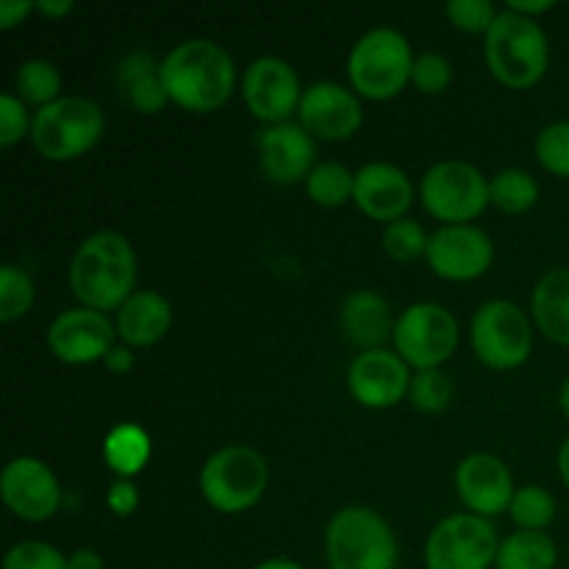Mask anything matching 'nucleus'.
Listing matches in <instances>:
<instances>
[{
  "label": "nucleus",
  "mask_w": 569,
  "mask_h": 569,
  "mask_svg": "<svg viewBox=\"0 0 569 569\" xmlns=\"http://www.w3.org/2000/svg\"><path fill=\"white\" fill-rule=\"evenodd\" d=\"M161 78L172 103L187 111H214L237 87V64L214 39H183L161 59Z\"/></svg>",
  "instance_id": "f257e3e1"
},
{
  "label": "nucleus",
  "mask_w": 569,
  "mask_h": 569,
  "mask_svg": "<svg viewBox=\"0 0 569 569\" xmlns=\"http://www.w3.org/2000/svg\"><path fill=\"white\" fill-rule=\"evenodd\" d=\"M137 283L133 244L117 231H98L78 244L70 261V287L87 309L111 311L126 303Z\"/></svg>",
  "instance_id": "f03ea898"
},
{
  "label": "nucleus",
  "mask_w": 569,
  "mask_h": 569,
  "mask_svg": "<svg viewBox=\"0 0 569 569\" xmlns=\"http://www.w3.org/2000/svg\"><path fill=\"white\" fill-rule=\"evenodd\" d=\"M483 56L500 83L511 89H528L545 76L550 61L548 37L531 17L503 9L483 37Z\"/></svg>",
  "instance_id": "7ed1b4c3"
},
{
  "label": "nucleus",
  "mask_w": 569,
  "mask_h": 569,
  "mask_svg": "<svg viewBox=\"0 0 569 569\" xmlns=\"http://www.w3.org/2000/svg\"><path fill=\"white\" fill-rule=\"evenodd\" d=\"M328 569H398L400 550L392 528L367 506H348L326 528Z\"/></svg>",
  "instance_id": "20e7f679"
},
{
  "label": "nucleus",
  "mask_w": 569,
  "mask_h": 569,
  "mask_svg": "<svg viewBox=\"0 0 569 569\" xmlns=\"http://www.w3.org/2000/svg\"><path fill=\"white\" fill-rule=\"evenodd\" d=\"M103 111L83 94H61L31 117V142L48 161H72L103 137Z\"/></svg>",
  "instance_id": "39448f33"
},
{
  "label": "nucleus",
  "mask_w": 569,
  "mask_h": 569,
  "mask_svg": "<svg viewBox=\"0 0 569 569\" xmlns=\"http://www.w3.org/2000/svg\"><path fill=\"white\" fill-rule=\"evenodd\" d=\"M267 483H270L267 459L248 445H228L217 450L200 470V492L211 509L222 515L253 509L264 498Z\"/></svg>",
  "instance_id": "423d86ee"
},
{
  "label": "nucleus",
  "mask_w": 569,
  "mask_h": 569,
  "mask_svg": "<svg viewBox=\"0 0 569 569\" xmlns=\"http://www.w3.org/2000/svg\"><path fill=\"white\" fill-rule=\"evenodd\" d=\"M411 53L409 39L395 28H372L348 56V78L356 94L370 100H389L411 81Z\"/></svg>",
  "instance_id": "0eeeda50"
},
{
  "label": "nucleus",
  "mask_w": 569,
  "mask_h": 569,
  "mask_svg": "<svg viewBox=\"0 0 569 569\" xmlns=\"http://www.w3.org/2000/svg\"><path fill=\"white\" fill-rule=\"evenodd\" d=\"M472 350L492 370H515L533 350V328L526 311L509 300H489L472 315Z\"/></svg>",
  "instance_id": "6e6552de"
},
{
  "label": "nucleus",
  "mask_w": 569,
  "mask_h": 569,
  "mask_svg": "<svg viewBox=\"0 0 569 569\" xmlns=\"http://www.w3.org/2000/svg\"><path fill=\"white\" fill-rule=\"evenodd\" d=\"M420 198L428 214L445 226H467L489 203V181L476 164L450 159L439 161L422 176Z\"/></svg>",
  "instance_id": "1a4fd4ad"
},
{
  "label": "nucleus",
  "mask_w": 569,
  "mask_h": 569,
  "mask_svg": "<svg viewBox=\"0 0 569 569\" xmlns=\"http://www.w3.org/2000/svg\"><path fill=\"white\" fill-rule=\"evenodd\" d=\"M395 353L417 370H439L459 345V322L439 303H411L395 322Z\"/></svg>",
  "instance_id": "9d476101"
},
{
  "label": "nucleus",
  "mask_w": 569,
  "mask_h": 569,
  "mask_svg": "<svg viewBox=\"0 0 569 569\" xmlns=\"http://www.w3.org/2000/svg\"><path fill=\"white\" fill-rule=\"evenodd\" d=\"M500 539L492 522L478 515L445 517L426 542L428 569H489L498 559Z\"/></svg>",
  "instance_id": "9b49d317"
},
{
  "label": "nucleus",
  "mask_w": 569,
  "mask_h": 569,
  "mask_svg": "<svg viewBox=\"0 0 569 569\" xmlns=\"http://www.w3.org/2000/svg\"><path fill=\"white\" fill-rule=\"evenodd\" d=\"M242 94L256 120H261L264 126H278V122H287L292 111L300 109L303 87H300L298 72L287 59L259 56L244 70Z\"/></svg>",
  "instance_id": "f8f14e48"
},
{
  "label": "nucleus",
  "mask_w": 569,
  "mask_h": 569,
  "mask_svg": "<svg viewBox=\"0 0 569 569\" xmlns=\"http://www.w3.org/2000/svg\"><path fill=\"white\" fill-rule=\"evenodd\" d=\"M0 495L11 515L26 522L50 520L61 506V487L53 470L33 456H17L3 467Z\"/></svg>",
  "instance_id": "ddd939ff"
},
{
  "label": "nucleus",
  "mask_w": 569,
  "mask_h": 569,
  "mask_svg": "<svg viewBox=\"0 0 569 569\" xmlns=\"http://www.w3.org/2000/svg\"><path fill=\"white\" fill-rule=\"evenodd\" d=\"M428 264L445 281H472L492 267L495 244L478 226H442L428 239Z\"/></svg>",
  "instance_id": "4468645a"
},
{
  "label": "nucleus",
  "mask_w": 569,
  "mask_h": 569,
  "mask_svg": "<svg viewBox=\"0 0 569 569\" xmlns=\"http://www.w3.org/2000/svg\"><path fill=\"white\" fill-rule=\"evenodd\" d=\"M117 326H111L103 311L87 309H67L50 322L48 345L53 356L64 365H94L103 361L106 353L114 348Z\"/></svg>",
  "instance_id": "2eb2a0df"
},
{
  "label": "nucleus",
  "mask_w": 569,
  "mask_h": 569,
  "mask_svg": "<svg viewBox=\"0 0 569 569\" xmlns=\"http://www.w3.org/2000/svg\"><path fill=\"white\" fill-rule=\"evenodd\" d=\"M298 114L300 126L311 137L328 139V142H345L365 122V111L353 89L337 81H317L306 87Z\"/></svg>",
  "instance_id": "dca6fc26"
},
{
  "label": "nucleus",
  "mask_w": 569,
  "mask_h": 569,
  "mask_svg": "<svg viewBox=\"0 0 569 569\" xmlns=\"http://www.w3.org/2000/svg\"><path fill=\"white\" fill-rule=\"evenodd\" d=\"M411 372L398 353L387 348L359 353L348 367V389L367 409H389L409 395Z\"/></svg>",
  "instance_id": "f3484780"
},
{
  "label": "nucleus",
  "mask_w": 569,
  "mask_h": 569,
  "mask_svg": "<svg viewBox=\"0 0 569 569\" xmlns=\"http://www.w3.org/2000/svg\"><path fill=\"white\" fill-rule=\"evenodd\" d=\"M256 150H259L261 172L276 183L306 181L317 167L315 137L292 120L261 128L256 133Z\"/></svg>",
  "instance_id": "a211bd4d"
},
{
  "label": "nucleus",
  "mask_w": 569,
  "mask_h": 569,
  "mask_svg": "<svg viewBox=\"0 0 569 569\" xmlns=\"http://www.w3.org/2000/svg\"><path fill=\"white\" fill-rule=\"evenodd\" d=\"M456 492L461 503L470 509V515L495 517L509 511L515 500V478L511 470L489 453H472L456 470Z\"/></svg>",
  "instance_id": "6ab92c4d"
},
{
  "label": "nucleus",
  "mask_w": 569,
  "mask_h": 569,
  "mask_svg": "<svg viewBox=\"0 0 569 569\" xmlns=\"http://www.w3.org/2000/svg\"><path fill=\"white\" fill-rule=\"evenodd\" d=\"M353 200L367 217L389 226L395 220H403L415 200V187L400 167L389 161H370L356 170Z\"/></svg>",
  "instance_id": "aec40b11"
},
{
  "label": "nucleus",
  "mask_w": 569,
  "mask_h": 569,
  "mask_svg": "<svg viewBox=\"0 0 569 569\" xmlns=\"http://www.w3.org/2000/svg\"><path fill=\"white\" fill-rule=\"evenodd\" d=\"M395 322L398 320L392 317V306L376 289H356L342 300V309H339L345 339L361 353L383 348V342L395 333Z\"/></svg>",
  "instance_id": "412c9836"
},
{
  "label": "nucleus",
  "mask_w": 569,
  "mask_h": 569,
  "mask_svg": "<svg viewBox=\"0 0 569 569\" xmlns=\"http://www.w3.org/2000/svg\"><path fill=\"white\" fill-rule=\"evenodd\" d=\"M117 333L128 348H150L161 342L172 326V306L153 289L133 292L117 311Z\"/></svg>",
  "instance_id": "4be33fe9"
},
{
  "label": "nucleus",
  "mask_w": 569,
  "mask_h": 569,
  "mask_svg": "<svg viewBox=\"0 0 569 569\" xmlns=\"http://www.w3.org/2000/svg\"><path fill=\"white\" fill-rule=\"evenodd\" d=\"M117 81H120L122 94L139 114H159L170 103V94L161 78V61L144 50H133L117 67Z\"/></svg>",
  "instance_id": "5701e85b"
},
{
  "label": "nucleus",
  "mask_w": 569,
  "mask_h": 569,
  "mask_svg": "<svg viewBox=\"0 0 569 569\" xmlns=\"http://www.w3.org/2000/svg\"><path fill=\"white\" fill-rule=\"evenodd\" d=\"M533 322L556 345L569 348V267L545 272L531 295Z\"/></svg>",
  "instance_id": "b1692460"
},
{
  "label": "nucleus",
  "mask_w": 569,
  "mask_h": 569,
  "mask_svg": "<svg viewBox=\"0 0 569 569\" xmlns=\"http://www.w3.org/2000/svg\"><path fill=\"white\" fill-rule=\"evenodd\" d=\"M559 565V548L545 531H520L500 539L498 569H556Z\"/></svg>",
  "instance_id": "393cba45"
},
{
  "label": "nucleus",
  "mask_w": 569,
  "mask_h": 569,
  "mask_svg": "<svg viewBox=\"0 0 569 569\" xmlns=\"http://www.w3.org/2000/svg\"><path fill=\"white\" fill-rule=\"evenodd\" d=\"M103 459L120 478H133L150 459V437L137 422H120L103 442Z\"/></svg>",
  "instance_id": "a878e982"
},
{
  "label": "nucleus",
  "mask_w": 569,
  "mask_h": 569,
  "mask_svg": "<svg viewBox=\"0 0 569 569\" xmlns=\"http://www.w3.org/2000/svg\"><path fill=\"white\" fill-rule=\"evenodd\" d=\"M539 200V183L537 178L520 167H509L492 176L489 181V203L498 206L506 214H522V211L533 209Z\"/></svg>",
  "instance_id": "bb28decb"
},
{
  "label": "nucleus",
  "mask_w": 569,
  "mask_h": 569,
  "mask_svg": "<svg viewBox=\"0 0 569 569\" xmlns=\"http://www.w3.org/2000/svg\"><path fill=\"white\" fill-rule=\"evenodd\" d=\"M14 89L17 98L22 103L48 106L61 98V72L53 61L48 59H28L17 67L14 72Z\"/></svg>",
  "instance_id": "cd10ccee"
},
{
  "label": "nucleus",
  "mask_w": 569,
  "mask_h": 569,
  "mask_svg": "<svg viewBox=\"0 0 569 569\" xmlns=\"http://www.w3.org/2000/svg\"><path fill=\"white\" fill-rule=\"evenodd\" d=\"M303 183L306 194L317 206H322V209H337V206H345L348 200H353L356 172H350L339 161H320Z\"/></svg>",
  "instance_id": "c85d7f7f"
},
{
  "label": "nucleus",
  "mask_w": 569,
  "mask_h": 569,
  "mask_svg": "<svg viewBox=\"0 0 569 569\" xmlns=\"http://www.w3.org/2000/svg\"><path fill=\"white\" fill-rule=\"evenodd\" d=\"M509 515L520 531H545L556 520V498L545 487L531 483V487L517 489Z\"/></svg>",
  "instance_id": "c756f323"
},
{
  "label": "nucleus",
  "mask_w": 569,
  "mask_h": 569,
  "mask_svg": "<svg viewBox=\"0 0 569 569\" xmlns=\"http://www.w3.org/2000/svg\"><path fill=\"white\" fill-rule=\"evenodd\" d=\"M33 306V281L22 267H0V320L14 322Z\"/></svg>",
  "instance_id": "7c9ffc66"
},
{
  "label": "nucleus",
  "mask_w": 569,
  "mask_h": 569,
  "mask_svg": "<svg viewBox=\"0 0 569 569\" xmlns=\"http://www.w3.org/2000/svg\"><path fill=\"white\" fill-rule=\"evenodd\" d=\"M428 233L426 228L420 226L411 217H403V220H395L383 228V250L392 256L395 261H415L420 256L428 253Z\"/></svg>",
  "instance_id": "2f4dec72"
},
{
  "label": "nucleus",
  "mask_w": 569,
  "mask_h": 569,
  "mask_svg": "<svg viewBox=\"0 0 569 569\" xmlns=\"http://www.w3.org/2000/svg\"><path fill=\"white\" fill-rule=\"evenodd\" d=\"M409 398L417 411L439 415L453 400V381L442 370H417V376H411Z\"/></svg>",
  "instance_id": "473e14b6"
},
{
  "label": "nucleus",
  "mask_w": 569,
  "mask_h": 569,
  "mask_svg": "<svg viewBox=\"0 0 569 569\" xmlns=\"http://www.w3.org/2000/svg\"><path fill=\"white\" fill-rule=\"evenodd\" d=\"M537 159L553 176L569 178V120L550 122L539 131Z\"/></svg>",
  "instance_id": "72a5a7b5"
},
{
  "label": "nucleus",
  "mask_w": 569,
  "mask_h": 569,
  "mask_svg": "<svg viewBox=\"0 0 569 569\" xmlns=\"http://www.w3.org/2000/svg\"><path fill=\"white\" fill-rule=\"evenodd\" d=\"M3 569H70V556L48 542L28 539V542H17L14 548H9Z\"/></svg>",
  "instance_id": "f704fd0d"
},
{
  "label": "nucleus",
  "mask_w": 569,
  "mask_h": 569,
  "mask_svg": "<svg viewBox=\"0 0 569 569\" xmlns=\"http://www.w3.org/2000/svg\"><path fill=\"white\" fill-rule=\"evenodd\" d=\"M450 81H453V67L442 53L426 50V53L415 56V67H411L415 89H420L422 94H439L450 87Z\"/></svg>",
  "instance_id": "c9c22d12"
},
{
  "label": "nucleus",
  "mask_w": 569,
  "mask_h": 569,
  "mask_svg": "<svg viewBox=\"0 0 569 569\" xmlns=\"http://www.w3.org/2000/svg\"><path fill=\"white\" fill-rule=\"evenodd\" d=\"M445 14H448V20L453 22L459 31L483 33V37H487L495 17H498V9L492 6V0H450V3L445 6Z\"/></svg>",
  "instance_id": "e433bc0d"
},
{
  "label": "nucleus",
  "mask_w": 569,
  "mask_h": 569,
  "mask_svg": "<svg viewBox=\"0 0 569 569\" xmlns=\"http://www.w3.org/2000/svg\"><path fill=\"white\" fill-rule=\"evenodd\" d=\"M28 131H31V120H28L26 103L11 92L0 94V144H3V148H11V144L20 142Z\"/></svg>",
  "instance_id": "4c0bfd02"
},
{
  "label": "nucleus",
  "mask_w": 569,
  "mask_h": 569,
  "mask_svg": "<svg viewBox=\"0 0 569 569\" xmlns=\"http://www.w3.org/2000/svg\"><path fill=\"white\" fill-rule=\"evenodd\" d=\"M106 506L111 509V515L131 517L133 511L139 509V489L133 487L128 478H120V481L111 483L109 492H106Z\"/></svg>",
  "instance_id": "58836bf2"
},
{
  "label": "nucleus",
  "mask_w": 569,
  "mask_h": 569,
  "mask_svg": "<svg viewBox=\"0 0 569 569\" xmlns=\"http://www.w3.org/2000/svg\"><path fill=\"white\" fill-rule=\"evenodd\" d=\"M31 11H37V3H28V0H0V28H14Z\"/></svg>",
  "instance_id": "ea45409f"
},
{
  "label": "nucleus",
  "mask_w": 569,
  "mask_h": 569,
  "mask_svg": "<svg viewBox=\"0 0 569 569\" xmlns=\"http://www.w3.org/2000/svg\"><path fill=\"white\" fill-rule=\"evenodd\" d=\"M103 365H106V370L114 372V376H126V372L133 370L131 348H128V345H114V348L106 353Z\"/></svg>",
  "instance_id": "a19ab883"
},
{
  "label": "nucleus",
  "mask_w": 569,
  "mask_h": 569,
  "mask_svg": "<svg viewBox=\"0 0 569 569\" xmlns=\"http://www.w3.org/2000/svg\"><path fill=\"white\" fill-rule=\"evenodd\" d=\"M553 0H509V3H506V9H511V11H517V14H522V17H531V20H537V14H542V11H550L553 9Z\"/></svg>",
  "instance_id": "79ce46f5"
},
{
  "label": "nucleus",
  "mask_w": 569,
  "mask_h": 569,
  "mask_svg": "<svg viewBox=\"0 0 569 569\" xmlns=\"http://www.w3.org/2000/svg\"><path fill=\"white\" fill-rule=\"evenodd\" d=\"M70 569H103V559L98 550L78 548L76 553H70Z\"/></svg>",
  "instance_id": "37998d69"
},
{
  "label": "nucleus",
  "mask_w": 569,
  "mask_h": 569,
  "mask_svg": "<svg viewBox=\"0 0 569 569\" xmlns=\"http://www.w3.org/2000/svg\"><path fill=\"white\" fill-rule=\"evenodd\" d=\"M37 11L44 17H64L72 11V0H37Z\"/></svg>",
  "instance_id": "c03bdc74"
},
{
  "label": "nucleus",
  "mask_w": 569,
  "mask_h": 569,
  "mask_svg": "<svg viewBox=\"0 0 569 569\" xmlns=\"http://www.w3.org/2000/svg\"><path fill=\"white\" fill-rule=\"evenodd\" d=\"M559 472H561V481H565L569 489V437L565 439V445H561L559 450Z\"/></svg>",
  "instance_id": "a18cd8bd"
},
{
  "label": "nucleus",
  "mask_w": 569,
  "mask_h": 569,
  "mask_svg": "<svg viewBox=\"0 0 569 569\" xmlns=\"http://www.w3.org/2000/svg\"><path fill=\"white\" fill-rule=\"evenodd\" d=\"M253 569H303L298 561H289V559H267L261 565H256Z\"/></svg>",
  "instance_id": "49530a36"
},
{
  "label": "nucleus",
  "mask_w": 569,
  "mask_h": 569,
  "mask_svg": "<svg viewBox=\"0 0 569 569\" xmlns=\"http://www.w3.org/2000/svg\"><path fill=\"white\" fill-rule=\"evenodd\" d=\"M559 403H561V411H565V415H567V420H569V378H567V381H565V387H561Z\"/></svg>",
  "instance_id": "de8ad7c7"
}]
</instances>
